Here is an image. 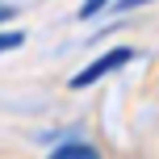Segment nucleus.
I'll list each match as a JSON object with an SVG mask.
<instances>
[{"label": "nucleus", "instance_id": "423d86ee", "mask_svg": "<svg viewBox=\"0 0 159 159\" xmlns=\"http://www.w3.org/2000/svg\"><path fill=\"white\" fill-rule=\"evenodd\" d=\"M13 13H17L13 4H0V21H13Z\"/></svg>", "mask_w": 159, "mask_h": 159}, {"label": "nucleus", "instance_id": "f257e3e1", "mask_svg": "<svg viewBox=\"0 0 159 159\" xmlns=\"http://www.w3.org/2000/svg\"><path fill=\"white\" fill-rule=\"evenodd\" d=\"M130 59H134V50H130V46H113V50H105L101 59H92L88 67H80V71L71 75V88H92L96 80H105V75L121 71Z\"/></svg>", "mask_w": 159, "mask_h": 159}, {"label": "nucleus", "instance_id": "f03ea898", "mask_svg": "<svg viewBox=\"0 0 159 159\" xmlns=\"http://www.w3.org/2000/svg\"><path fill=\"white\" fill-rule=\"evenodd\" d=\"M50 159H101V155H96V147H88V143H63V147L50 151Z\"/></svg>", "mask_w": 159, "mask_h": 159}, {"label": "nucleus", "instance_id": "7ed1b4c3", "mask_svg": "<svg viewBox=\"0 0 159 159\" xmlns=\"http://www.w3.org/2000/svg\"><path fill=\"white\" fill-rule=\"evenodd\" d=\"M25 42V34L21 30H0V55H8V50H17Z\"/></svg>", "mask_w": 159, "mask_h": 159}, {"label": "nucleus", "instance_id": "39448f33", "mask_svg": "<svg viewBox=\"0 0 159 159\" xmlns=\"http://www.w3.org/2000/svg\"><path fill=\"white\" fill-rule=\"evenodd\" d=\"M143 4H151V0H117V8H143Z\"/></svg>", "mask_w": 159, "mask_h": 159}, {"label": "nucleus", "instance_id": "20e7f679", "mask_svg": "<svg viewBox=\"0 0 159 159\" xmlns=\"http://www.w3.org/2000/svg\"><path fill=\"white\" fill-rule=\"evenodd\" d=\"M109 4H117V0H84V4H80V17H96L101 8H109Z\"/></svg>", "mask_w": 159, "mask_h": 159}]
</instances>
